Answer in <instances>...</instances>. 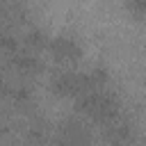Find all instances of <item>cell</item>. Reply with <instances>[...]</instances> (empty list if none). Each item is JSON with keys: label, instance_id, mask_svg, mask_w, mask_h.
<instances>
[{"label": "cell", "instance_id": "obj_1", "mask_svg": "<svg viewBox=\"0 0 146 146\" xmlns=\"http://www.w3.org/2000/svg\"><path fill=\"white\" fill-rule=\"evenodd\" d=\"M75 103H78L80 114H84L91 121L103 123V125L112 123L119 116V100L107 89H89L82 96H78Z\"/></svg>", "mask_w": 146, "mask_h": 146}, {"label": "cell", "instance_id": "obj_2", "mask_svg": "<svg viewBox=\"0 0 146 146\" xmlns=\"http://www.w3.org/2000/svg\"><path fill=\"white\" fill-rule=\"evenodd\" d=\"M50 89L52 94H57L59 98H78L87 91V80L84 73H75V71H59L55 73V78L50 80Z\"/></svg>", "mask_w": 146, "mask_h": 146}, {"label": "cell", "instance_id": "obj_3", "mask_svg": "<svg viewBox=\"0 0 146 146\" xmlns=\"http://www.w3.org/2000/svg\"><path fill=\"white\" fill-rule=\"evenodd\" d=\"M48 52L59 64H73L82 57V48L73 36H55L52 41H48Z\"/></svg>", "mask_w": 146, "mask_h": 146}, {"label": "cell", "instance_id": "obj_4", "mask_svg": "<svg viewBox=\"0 0 146 146\" xmlns=\"http://www.w3.org/2000/svg\"><path fill=\"white\" fill-rule=\"evenodd\" d=\"M11 55H14V66H16L18 73H23V75H36V73L43 71V62L39 59L36 50L25 48V50H16Z\"/></svg>", "mask_w": 146, "mask_h": 146}, {"label": "cell", "instance_id": "obj_5", "mask_svg": "<svg viewBox=\"0 0 146 146\" xmlns=\"http://www.w3.org/2000/svg\"><path fill=\"white\" fill-rule=\"evenodd\" d=\"M84 139H87V135H84V130H82L80 123H75V121L64 123V128H62V141L75 144V141H84Z\"/></svg>", "mask_w": 146, "mask_h": 146}, {"label": "cell", "instance_id": "obj_6", "mask_svg": "<svg viewBox=\"0 0 146 146\" xmlns=\"http://www.w3.org/2000/svg\"><path fill=\"white\" fill-rule=\"evenodd\" d=\"M23 46L39 52L41 48H48V39H46V34L41 30H30V32L23 34Z\"/></svg>", "mask_w": 146, "mask_h": 146}, {"label": "cell", "instance_id": "obj_7", "mask_svg": "<svg viewBox=\"0 0 146 146\" xmlns=\"http://www.w3.org/2000/svg\"><path fill=\"white\" fill-rule=\"evenodd\" d=\"M125 9L132 16L141 18V16H146V0H125Z\"/></svg>", "mask_w": 146, "mask_h": 146}]
</instances>
